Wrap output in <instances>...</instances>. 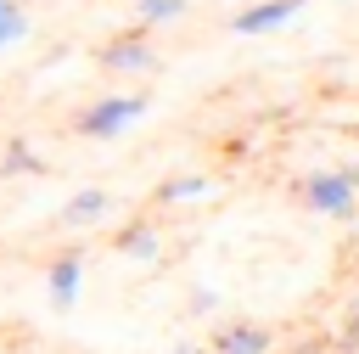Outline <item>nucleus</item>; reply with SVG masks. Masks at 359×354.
Returning a JSON list of instances; mask_svg holds the SVG:
<instances>
[{
  "mask_svg": "<svg viewBox=\"0 0 359 354\" xmlns=\"http://www.w3.org/2000/svg\"><path fill=\"white\" fill-rule=\"evenodd\" d=\"M297 202H303L309 214H320V219H337V225H348V219L359 214V191H353L337 169L303 174V180H297Z\"/></svg>",
  "mask_w": 359,
  "mask_h": 354,
  "instance_id": "obj_1",
  "label": "nucleus"
},
{
  "mask_svg": "<svg viewBox=\"0 0 359 354\" xmlns=\"http://www.w3.org/2000/svg\"><path fill=\"white\" fill-rule=\"evenodd\" d=\"M140 118H146V96H101V101H90V107L73 118V129L90 135V140H118V135L135 129Z\"/></svg>",
  "mask_w": 359,
  "mask_h": 354,
  "instance_id": "obj_2",
  "label": "nucleus"
},
{
  "mask_svg": "<svg viewBox=\"0 0 359 354\" xmlns=\"http://www.w3.org/2000/svg\"><path fill=\"white\" fill-rule=\"evenodd\" d=\"M151 28H123V34H112L107 45H101V67L107 73H151L157 67V56H151V39H146Z\"/></svg>",
  "mask_w": 359,
  "mask_h": 354,
  "instance_id": "obj_3",
  "label": "nucleus"
},
{
  "mask_svg": "<svg viewBox=\"0 0 359 354\" xmlns=\"http://www.w3.org/2000/svg\"><path fill=\"white\" fill-rule=\"evenodd\" d=\"M213 354H275V332L264 320H224L208 337Z\"/></svg>",
  "mask_w": 359,
  "mask_h": 354,
  "instance_id": "obj_4",
  "label": "nucleus"
},
{
  "mask_svg": "<svg viewBox=\"0 0 359 354\" xmlns=\"http://www.w3.org/2000/svg\"><path fill=\"white\" fill-rule=\"evenodd\" d=\"M45 287H50V309H73L79 303V292H84V253L79 247H62L56 258H50V270H45Z\"/></svg>",
  "mask_w": 359,
  "mask_h": 354,
  "instance_id": "obj_5",
  "label": "nucleus"
},
{
  "mask_svg": "<svg viewBox=\"0 0 359 354\" xmlns=\"http://www.w3.org/2000/svg\"><path fill=\"white\" fill-rule=\"evenodd\" d=\"M297 6H303V0H258V6H247V11L230 17V34H241V39L275 34V28H286V22L297 17Z\"/></svg>",
  "mask_w": 359,
  "mask_h": 354,
  "instance_id": "obj_6",
  "label": "nucleus"
},
{
  "mask_svg": "<svg viewBox=\"0 0 359 354\" xmlns=\"http://www.w3.org/2000/svg\"><path fill=\"white\" fill-rule=\"evenodd\" d=\"M107 214H112V191H101V185H84V191H73V197L62 202L56 225H62V230H90V225H101Z\"/></svg>",
  "mask_w": 359,
  "mask_h": 354,
  "instance_id": "obj_7",
  "label": "nucleus"
},
{
  "mask_svg": "<svg viewBox=\"0 0 359 354\" xmlns=\"http://www.w3.org/2000/svg\"><path fill=\"white\" fill-rule=\"evenodd\" d=\"M112 247H118L123 258H135V264H157V258H163V242H157V230H151L146 219H129V225L112 236Z\"/></svg>",
  "mask_w": 359,
  "mask_h": 354,
  "instance_id": "obj_8",
  "label": "nucleus"
},
{
  "mask_svg": "<svg viewBox=\"0 0 359 354\" xmlns=\"http://www.w3.org/2000/svg\"><path fill=\"white\" fill-rule=\"evenodd\" d=\"M208 191H213V180L196 174V169H185V174H168V180L151 191V202H157V208H180V202H196V197H208Z\"/></svg>",
  "mask_w": 359,
  "mask_h": 354,
  "instance_id": "obj_9",
  "label": "nucleus"
},
{
  "mask_svg": "<svg viewBox=\"0 0 359 354\" xmlns=\"http://www.w3.org/2000/svg\"><path fill=\"white\" fill-rule=\"evenodd\" d=\"M0 180H45V157L28 140H6L0 146Z\"/></svg>",
  "mask_w": 359,
  "mask_h": 354,
  "instance_id": "obj_10",
  "label": "nucleus"
},
{
  "mask_svg": "<svg viewBox=\"0 0 359 354\" xmlns=\"http://www.w3.org/2000/svg\"><path fill=\"white\" fill-rule=\"evenodd\" d=\"M185 17V0H135V22L140 28H168Z\"/></svg>",
  "mask_w": 359,
  "mask_h": 354,
  "instance_id": "obj_11",
  "label": "nucleus"
},
{
  "mask_svg": "<svg viewBox=\"0 0 359 354\" xmlns=\"http://www.w3.org/2000/svg\"><path fill=\"white\" fill-rule=\"evenodd\" d=\"M28 6L22 0H0V51H11L17 39H28Z\"/></svg>",
  "mask_w": 359,
  "mask_h": 354,
  "instance_id": "obj_12",
  "label": "nucleus"
},
{
  "mask_svg": "<svg viewBox=\"0 0 359 354\" xmlns=\"http://www.w3.org/2000/svg\"><path fill=\"white\" fill-rule=\"evenodd\" d=\"M213 303H219V298H213L208 287H196V292H191V315H213Z\"/></svg>",
  "mask_w": 359,
  "mask_h": 354,
  "instance_id": "obj_13",
  "label": "nucleus"
},
{
  "mask_svg": "<svg viewBox=\"0 0 359 354\" xmlns=\"http://www.w3.org/2000/svg\"><path fill=\"white\" fill-rule=\"evenodd\" d=\"M337 174H342V180H348V185L359 191V163H337Z\"/></svg>",
  "mask_w": 359,
  "mask_h": 354,
  "instance_id": "obj_14",
  "label": "nucleus"
},
{
  "mask_svg": "<svg viewBox=\"0 0 359 354\" xmlns=\"http://www.w3.org/2000/svg\"><path fill=\"white\" fill-rule=\"evenodd\" d=\"M163 354H196V343H174V348H163Z\"/></svg>",
  "mask_w": 359,
  "mask_h": 354,
  "instance_id": "obj_15",
  "label": "nucleus"
},
{
  "mask_svg": "<svg viewBox=\"0 0 359 354\" xmlns=\"http://www.w3.org/2000/svg\"><path fill=\"white\" fill-rule=\"evenodd\" d=\"M297 354H325V343H303V348H297Z\"/></svg>",
  "mask_w": 359,
  "mask_h": 354,
  "instance_id": "obj_16",
  "label": "nucleus"
},
{
  "mask_svg": "<svg viewBox=\"0 0 359 354\" xmlns=\"http://www.w3.org/2000/svg\"><path fill=\"white\" fill-rule=\"evenodd\" d=\"M353 140H359V124H353Z\"/></svg>",
  "mask_w": 359,
  "mask_h": 354,
  "instance_id": "obj_17",
  "label": "nucleus"
},
{
  "mask_svg": "<svg viewBox=\"0 0 359 354\" xmlns=\"http://www.w3.org/2000/svg\"><path fill=\"white\" fill-rule=\"evenodd\" d=\"M22 6H28V0H22Z\"/></svg>",
  "mask_w": 359,
  "mask_h": 354,
  "instance_id": "obj_18",
  "label": "nucleus"
},
{
  "mask_svg": "<svg viewBox=\"0 0 359 354\" xmlns=\"http://www.w3.org/2000/svg\"><path fill=\"white\" fill-rule=\"evenodd\" d=\"M353 354H359V348H353Z\"/></svg>",
  "mask_w": 359,
  "mask_h": 354,
  "instance_id": "obj_19",
  "label": "nucleus"
}]
</instances>
